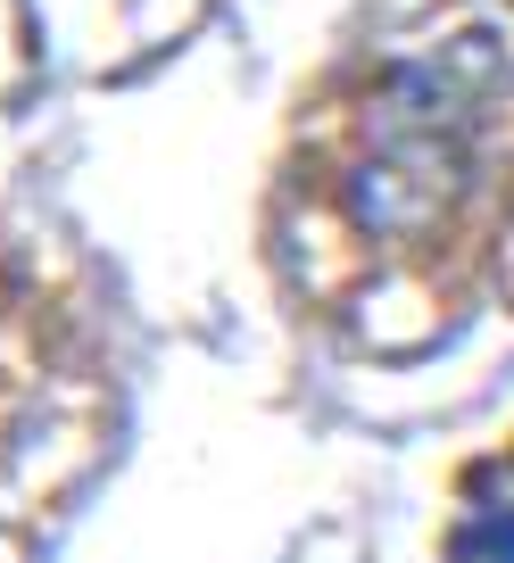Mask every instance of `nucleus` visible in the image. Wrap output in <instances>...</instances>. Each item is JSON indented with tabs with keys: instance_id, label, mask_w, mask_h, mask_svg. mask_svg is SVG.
Segmentation results:
<instances>
[{
	"instance_id": "nucleus-1",
	"label": "nucleus",
	"mask_w": 514,
	"mask_h": 563,
	"mask_svg": "<svg viewBox=\"0 0 514 563\" xmlns=\"http://www.w3.org/2000/svg\"><path fill=\"white\" fill-rule=\"evenodd\" d=\"M506 75L481 42L365 75L307 117L291 150L283 232L307 290L365 307L373 290L464 282L506 191Z\"/></svg>"
}]
</instances>
